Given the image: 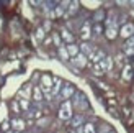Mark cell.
I'll use <instances>...</instances> for the list:
<instances>
[{
	"label": "cell",
	"mask_w": 134,
	"mask_h": 133,
	"mask_svg": "<svg viewBox=\"0 0 134 133\" xmlns=\"http://www.w3.org/2000/svg\"><path fill=\"white\" fill-rule=\"evenodd\" d=\"M70 117H72V104L69 100H65L62 104L61 110H59V118H62V120H69Z\"/></svg>",
	"instance_id": "cell-1"
},
{
	"label": "cell",
	"mask_w": 134,
	"mask_h": 133,
	"mask_svg": "<svg viewBox=\"0 0 134 133\" xmlns=\"http://www.w3.org/2000/svg\"><path fill=\"white\" fill-rule=\"evenodd\" d=\"M51 87H52V81H51V77L48 74H44L41 77V89L46 92V94H51Z\"/></svg>",
	"instance_id": "cell-2"
},
{
	"label": "cell",
	"mask_w": 134,
	"mask_h": 133,
	"mask_svg": "<svg viewBox=\"0 0 134 133\" xmlns=\"http://www.w3.org/2000/svg\"><path fill=\"white\" fill-rule=\"evenodd\" d=\"M119 35L124 36V38H131L134 35V25L132 23H126L123 28H121V33H119Z\"/></svg>",
	"instance_id": "cell-3"
},
{
	"label": "cell",
	"mask_w": 134,
	"mask_h": 133,
	"mask_svg": "<svg viewBox=\"0 0 134 133\" xmlns=\"http://www.w3.org/2000/svg\"><path fill=\"white\" fill-rule=\"evenodd\" d=\"M90 59L95 64H98V63H102L103 59H105V54H103V51L102 49H93V53L90 54Z\"/></svg>",
	"instance_id": "cell-4"
},
{
	"label": "cell",
	"mask_w": 134,
	"mask_h": 133,
	"mask_svg": "<svg viewBox=\"0 0 134 133\" xmlns=\"http://www.w3.org/2000/svg\"><path fill=\"white\" fill-rule=\"evenodd\" d=\"M124 53H126V54H128V56L134 54V36L128 38V43L124 44Z\"/></svg>",
	"instance_id": "cell-5"
},
{
	"label": "cell",
	"mask_w": 134,
	"mask_h": 133,
	"mask_svg": "<svg viewBox=\"0 0 134 133\" xmlns=\"http://www.w3.org/2000/svg\"><path fill=\"white\" fill-rule=\"evenodd\" d=\"M92 35V28H90V23H85L82 26V30H80V36H82V39H88Z\"/></svg>",
	"instance_id": "cell-6"
},
{
	"label": "cell",
	"mask_w": 134,
	"mask_h": 133,
	"mask_svg": "<svg viewBox=\"0 0 134 133\" xmlns=\"http://www.w3.org/2000/svg\"><path fill=\"white\" fill-rule=\"evenodd\" d=\"M72 94H74V87H72L70 84H65L64 89H62V92H61V97L62 99H69Z\"/></svg>",
	"instance_id": "cell-7"
},
{
	"label": "cell",
	"mask_w": 134,
	"mask_h": 133,
	"mask_svg": "<svg viewBox=\"0 0 134 133\" xmlns=\"http://www.w3.org/2000/svg\"><path fill=\"white\" fill-rule=\"evenodd\" d=\"M100 66H102V69H103V72H106V71H110L111 69V66H113V61H111V58H106L105 56V59L102 63H98Z\"/></svg>",
	"instance_id": "cell-8"
},
{
	"label": "cell",
	"mask_w": 134,
	"mask_h": 133,
	"mask_svg": "<svg viewBox=\"0 0 134 133\" xmlns=\"http://www.w3.org/2000/svg\"><path fill=\"white\" fill-rule=\"evenodd\" d=\"M116 35H118V26L116 25L108 26V28H106V38L113 39V38H116Z\"/></svg>",
	"instance_id": "cell-9"
},
{
	"label": "cell",
	"mask_w": 134,
	"mask_h": 133,
	"mask_svg": "<svg viewBox=\"0 0 134 133\" xmlns=\"http://www.w3.org/2000/svg\"><path fill=\"white\" fill-rule=\"evenodd\" d=\"M74 63H75L79 68H83V66L87 64V56H83V54H77L75 58H74Z\"/></svg>",
	"instance_id": "cell-10"
},
{
	"label": "cell",
	"mask_w": 134,
	"mask_h": 133,
	"mask_svg": "<svg viewBox=\"0 0 134 133\" xmlns=\"http://www.w3.org/2000/svg\"><path fill=\"white\" fill-rule=\"evenodd\" d=\"M59 89H61V79H54V84L51 87V97L59 94Z\"/></svg>",
	"instance_id": "cell-11"
},
{
	"label": "cell",
	"mask_w": 134,
	"mask_h": 133,
	"mask_svg": "<svg viewBox=\"0 0 134 133\" xmlns=\"http://www.w3.org/2000/svg\"><path fill=\"white\" fill-rule=\"evenodd\" d=\"M80 49H82V54L83 56H90L92 53H93V48H92L88 43H83L82 46H80Z\"/></svg>",
	"instance_id": "cell-12"
},
{
	"label": "cell",
	"mask_w": 134,
	"mask_h": 133,
	"mask_svg": "<svg viewBox=\"0 0 134 133\" xmlns=\"http://www.w3.org/2000/svg\"><path fill=\"white\" fill-rule=\"evenodd\" d=\"M67 54L72 56V58H75V56L79 54V46H75V44H69V46H67Z\"/></svg>",
	"instance_id": "cell-13"
},
{
	"label": "cell",
	"mask_w": 134,
	"mask_h": 133,
	"mask_svg": "<svg viewBox=\"0 0 134 133\" xmlns=\"http://www.w3.org/2000/svg\"><path fill=\"white\" fill-rule=\"evenodd\" d=\"M123 77L126 79V81H129V79L132 77V68H131V66H126V68H124V71H123Z\"/></svg>",
	"instance_id": "cell-14"
},
{
	"label": "cell",
	"mask_w": 134,
	"mask_h": 133,
	"mask_svg": "<svg viewBox=\"0 0 134 133\" xmlns=\"http://www.w3.org/2000/svg\"><path fill=\"white\" fill-rule=\"evenodd\" d=\"M12 125H13V127H15L18 131H21V130L25 128V122H23V120H18V118H16V120H13Z\"/></svg>",
	"instance_id": "cell-15"
},
{
	"label": "cell",
	"mask_w": 134,
	"mask_h": 133,
	"mask_svg": "<svg viewBox=\"0 0 134 133\" xmlns=\"http://www.w3.org/2000/svg\"><path fill=\"white\" fill-rule=\"evenodd\" d=\"M33 95H35V100H36V102L43 100V95H41V89H39V87H35V89H33Z\"/></svg>",
	"instance_id": "cell-16"
},
{
	"label": "cell",
	"mask_w": 134,
	"mask_h": 133,
	"mask_svg": "<svg viewBox=\"0 0 134 133\" xmlns=\"http://www.w3.org/2000/svg\"><path fill=\"white\" fill-rule=\"evenodd\" d=\"M62 38L65 39L67 43H70V44H72V41H74V36H72V35H70V33L67 31V30H64V31H62Z\"/></svg>",
	"instance_id": "cell-17"
},
{
	"label": "cell",
	"mask_w": 134,
	"mask_h": 133,
	"mask_svg": "<svg viewBox=\"0 0 134 133\" xmlns=\"http://www.w3.org/2000/svg\"><path fill=\"white\" fill-rule=\"evenodd\" d=\"M59 54H61V58L64 59V61H67V59H69V54H67V49L64 48V46H59Z\"/></svg>",
	"instance_id": "cell-18"
},
{
	"label": "cell",
	"mask_w": 134,
	"mask_h": 133,
	"mask_svg": "<svg viewBox=\"0 0 134 133\" xmlns=\"http://www.w3.org/2000/svg\"><path fill=\"white\" fill-rule=\"evenodd\" d=\"M82 122H83V118L79 115V117H75V118H74V120H72V127H79V125L82 123Z\"/></svg>",
	"instance_id": "cell-19"
},
{
	"label": "cell",
	"mask_w": 134,
	"mask_h": 133,
	"mask_svg": "<svg viewBox=\"0 0 134 133\" xmlns=\"http://www.w3.org/2000/svg\"><path fill=\"white\" fill-rule=\"evenodd\" d=\"M77 8H79V3H77V2H72V3H70V8H69V15H70V13H75Z\"/></svg>",
	"instance_id": "cell-20"
},
{
	"label": "cell",
	"mask_w": 134,
	"mask_h": 133,
	"mask_svg": "<svg viewBox=\"0 0 134 133\" xmlns=\"http://www.w3.org/2000/svg\"><path fill=\"white\" fill-rule=\"evenodd\" d=\"M85 133H95V127L92 123H87L85 125Z\"/></svg>",
	"instance_id": "cell-21"
},
{
	"label": "cell",
	"mask_w": 134,
	"mask_h": 133,
	"mask_svg": "<svg viewBox=\"0 0 134 133\" xmlns=\"http://www.w3.org/2000/svg\"><path fill=\"white\" fill-rule=\"evenodd\" d=\"M36 38H38V39H43V38H44V31H43L41 28L36 31Z\"/></svg>",
	"instance_id": "cell-22"
},
{
	"label": "cell",
	"mask_w": 134,
	"mask_h": 133,
	"mask_svg": "<svg viewBox=\"0 0 134 133\" xmlns=\"http://www.w3.org/2000/svg\"><path fill=\"white\" fill-rule=\"evenodd\" d=\"M20 104H21L23 109H28V102H26V100H20Z\"/></svg>",
	"instance_id": "cell-23"
},
{
	"label": "cell",
	"mask_w": 134,
	"mask_h": 133,
	"mask_svg": "<svg viewBox=\"0 0 134 133\" xmlns=\"http://www.w3.org/2000/svg\"><path fill=\"white\" fill-rule=\"evenodd\" d=\"M100 31H102V26L97 25V26H95V33H97V35H100Z\"/></svg>",
	"instance_id": "cell-24"
},
{
	"label": "cell",
	"mask_w": 134,
	"mask_h": 133,
	"mask_svg": "<svg viewBox=\"0 0 134 133\" xmlns=\"http://www.w3.org/2000/svg\"><path fill=\"white\" fill-rule=\"evenodd\" d=\"M8 127H10V123H8V122H3V127H2V128H3V130H8Z\"/></svg>",
	"instance_id": "cell-25"
},
{
	"label": "cell",
	"mask_w": 134,
	"mask_h": 133,
	"mask_svg": "<svg viewBox=\"0 0 134 133\" xmlns=\"http://www.w3.org/2000/svg\"><path fill=\"white\" fill-rule=\"evenodd\" d=\"M61 13H62V8H61V7H57V8H56V15H61Z\"/></svg>",
	"instance_id": "cell-26"
},
{
	"label": "cell",
	"mask_w": 134,
	"mask_h": 133,
	"mask_svg": "<svg viewBox=\"0 0 134 133\" xmlns=\"http://www.w3.org/2000/svg\"><path fill=\"white\" fill-rule=\"evenodd\" d=\"M16 133H21V131H16Z\"/></svg>",
	"instance_id": "cell-27"
}]
</instances>
